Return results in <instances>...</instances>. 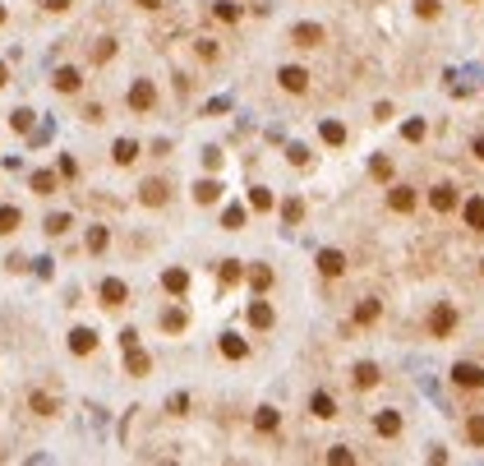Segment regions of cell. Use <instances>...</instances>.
<instances>
[{"label":"cell","instance_id":"6da1fadb","mask_svg":"<svg viewBox=\"0 0 484 466\" xmlns=\"http://www.w3.org/2000/svg\"><path fill=\"white\" fill-rule=\"evenodd\" d=\"M452 383L466 388V392H475V388H484V369L475 365V360H457V365H452Z\"/></svg>","mask_w":484,"mask_h":466},{"label":"cell","instance_id":"7a4b0ae2","mask_svg":"<svg viewBox=\"0 0 484 466\" xmlns=\"http://www.w3.org/2000/svg\"><path fill=\"white\" fill-rule=\"evenodd\" d=\"M157 107V88H153V78H134V88H130V111H153Z\"/></svg>","mask_w":484,"mask_h":466},{"label":"cell","instance_id":"3957f363","mask_svg":"<svg viewBox=\"0 0 484 466\" xmlns=\"http://www.w3.org/2000/svg\"><path fill=\"white\" fill-rule=\"evenodd\" d=\"M452 328H457V310H452V305H434V314H429V337H452Z\"/></svg>","mask_w":484,"mask_h":466},{"label":"cell","instance_id":"277c9868","mask_svg":"<svg viewBox=\"0 0 484 466\" xmlns=\"http://www.w3.org/2000/svg\"><path fill=\"white\" fill-rule=\"evenodd\" d=\"M277 83L286 92H305L309 88V69H300V65H282L277 69Z\"/></svg>","mask_w":484,"mask_h":466},{"label":"cell","instance_id":"5b68a950","mask_svg":"<svg viewBox=\"0 0 484 466\" xmlns=\"http://www.w3.org/2000/svg\"><path fill=\"white\" fill-rule=\"evenodd\" d=\"M429 208H434V212H452V208H457V185H448V180H443V185H434V189H429Z\"/></svg>","mask_w":484,"mask_h":466},{"label":"cell","instance_id":"8992f818","mask_svg":"<svg viewBox=\"0 0 484 466\" xmlns=\"http://www.w3.org/2000/svg\"><path fill=\"white\" fill-rule=\"evenodd\" d=\"M387 208H392V212H410V208H415V189H410V185H392V189H387Z\"/></svg>","mask_w":484,"mask_h":466},{"label":"cell","instance_id":"52a82bcc","mask_svg":"<svg viewBox=\"0 0 484 466\" xmlns=\"http://www.w3.org/2000/svg\"><path fill=\"white\" fill-rule=\"evenodd\" d=\"M319 273H323V277H341V273H346V254H341V249H323V254H319Z\"/></svg>","mask_w":484,"mask_h":466},{"label":"cell","instance_id":"ba28073f","mask_svg":"<svg viewBox=\"0 0 484 466\" xmlns=\"http://www.w3.org/2000/svg\"><path fill=\"white\" fill-rule=\"evenodd\" d=\"M291 42H296V46H319L323 28H319V23H296V28H291Z\"/></svg>","mask_w":484,"mask_h":466},{"label":"cell","instance_id":"9c48e42d","mask_svg":"<svg viewBox=\"0 0 484 466\" xmlns=\"http://www.w3.org/2000/svg\"><path fill=\"white\" fill-rule=\"evenodd\" d=\"M139 199L148 203V208H162L166 199H171V189H166V180H144V194Z\"/></svg>","mask_w":484,"mask_h":466},{"label":"cell","instance_id":"30bf717a","mask_svg":"<svg viewBox=\"0 0 484 466\" xmlns=\"http://www.w3.org/2000/svg\"><path fill=\"white\" fill-rule=\"evenodd\" d=\"M277 425H282V411H277V406H258V411H254V430H258V434H277Z\"/></svg>","mask_w":484,"mask_h":466},{"label":"cell","instance_id":"8fae6325","mask_svg":"<svg viewBox=\"0 0 484 466\" xmlns=\"http://www.w3.org/2000/svg\"><path fill=\"white\" fill-rule=\"evenodd\" d=\"M130 300V287H125L120 277H106L102 282V305H125Z\"/></svg>","mask_w":484,"mask_h":466},{"label":"cell","instance_id":"7c38bea8","mask_svg":"<svg viewBox=\"0 0 484 466\" xmlns=\"http://www.w3.org/2000/svg\"><path fill=\"white\" fill-rule=\"evenodd\" d=\"M272 319H277V314H272V305H268V300H254V305H249V323L258 328V333H268V328H272Z\"/></svg>","mask_w":484,"mask_h":466},{"label":"cell","instance_id":"4fadbf2b","mask_svg":"<svg viewBox=\"0 0 484 466\" xmlns=\"http://www.w3.org/2000/svg\"><path fill=\"white\" fill-rule=\"evenodd\" d=\"M125 369H130L134 378H144L148 369H153V360H148V355L139 351V346H125Z\"/></svg>","mask_w":484,"mask_h":466},{"label":"cell","instance_id":"5bb4252c","mask_svg":"<svg viewBox=\"0 0 484 466\" xmlns=\"http://www.w3.org/2000/svg\"><path fill=\"white\" fill-rule=\"evenodd\" d=\"M462 222L471 226V231H484V199L475 194V199H466V208H462Z\"/></svg>","mask_w":484,"mask_h":466},{"label":"cell","instance_id":"9a60e30c","mask_svg":"<svg viewBox=\"0 0 484 466\" xmlns=\"http://www.w3.org/2000/svg\"><path fill=\"white\" fill-rule=\"evenodd\" d=\"M162 287L171 291V296H185V291H189V273H185V268H166V273H162Z\"/></svg>","mask_w":484,"mask_h":466},{"label":"cell","instance_id":"2e32d148","mask_svg":"<svg viewBox=\"0 0 484 466\" xmlns=\"http://www.w3.org/2000/svg\"><path fill=\"white\" fill-rule=\"evenodd\" d=\"M92 346H97V333H92V328H74V333H69V351L74 355H88Z\"/></svg>","mask_w":484,"mask_h":466},{"label":"cell","instance_id":"e0dca14e","mask_svg":"<svg viewBox=\"0 0 484 466\" xmlns=\"http://www.w3.org/2000/svg\"><path fill=\"white\" fill-rule=\"evenodd\" d=\"M374 430L383 434V439H396V434H401V416H396V411H378V416H374Z\"/></svg>","mask_w":484,"mask_h":466},{"label":"cell","instance_id":"ac0fdd59","mask_svg":"<svg viewBox=\"0 0 484 466\" xmlns=\"http://www.w3.org/2000/svg\"><path fill=\"white\" fill-rule=\"evenodd\" d=\"M351 374H355V388H374L378 378H383V374H378V365H374V360H360V365H355Z\"/></svg>","mask_w":484,"mask_h":466},{"label":"cell","instance_id":"d6986e66","mask_svg":"<svg viewBox=\"0 0 484 466\" xmlns=\"http://www.w3.org/2000/svg\"><path fill=\"white\" fill-rule=\"evenodd\" d=\"M378 314H383V305H378L374 296L355 305V323H360V328H369V323H378Z\"/></svg>","mask_w":484,"mask_h":466},{"label":"cell","instance_id":"ffe728a7","mask_svg":"<svg viewBox=\"0 0 484 466\" xmlns=\"http://www.w3.org/2000/svg\"><path fill=\"white\" fill-rule=\"evenodd\" d=\"M111 157H116V167H130L134 157H139V144H134V139H116V148H111Z\"/></svg>","mask_w":484,"mask_h":466},{"label":"cell","instance_id":"44dd1931","mask_svg":"<svg viewBox=\"0 0 484 466\" xmlns=\"http://www.w3.org/2000/svg\"><path fill=\"white\" fill-rule=\"evenodd\" d=\"M309 411H314L319 420H332V416H337V402H332L328 392H314V397H309Z\"/></svg>","mask_w":484,"mask_h":466},{"label":"cell","instance_id":"7402d4cb","mask_svg":"<svg viewBox=\"0 0 484 466\" xmlns=\"http://www.w3.org/2000/svg\"><path fill=\"white\" fill-rule=\"evenodd\" d=\"M221 355H226V360H244V355H249V346H244V337L226 333V337H221Z\"/></svg>","mask_w":484,"mask_h":466},{"label":"cell","instance_id":"603a6c76","mask_svg":"<svg viewBox=\"0 0 484 466\" xmlns=\"http://www.w3.org/2000/svg\"><path fill=\"white\" fill-rule=\"evenodd\" d=\"M60 92H78V69L74 65H65V69H55V78H51Z\"/></svg>","mask_w":484,"mask_h":466},{"label":"cell","instance_id":"cb8c5ba5","mask_svg":"<svg viewBox=\"0 0 484 466\" xmlns=\"http://www.w3.org/2000/svg\"><path fill=\"white\" fill-rule=\"evenodd\" d=\"M217 199H221L217 180H198V185H194V203H217Z\"/></svg>","mask_w":484,"mask_h":466},{"label":"cell","instance_id":"d4e9b609","mask_svg":"<svg viewBox=\"0 0 484 466\" xmlns=\"http://www.w3.org/2000/svg\"><path fill=\"white\" fill-rule=\"evenodd\" d=\"M212 19H217V23H235V19H240V5H235V0H217V5H212Z\"/></svg>","mask_w":484,"mask_h":466},{"label":"cell","instance_id":"484cf974","mask_svg":"<svg viewBox=\"0 0 484 466\" xmlns=\"http://www.w3.org/2000/svg\"><path fill=\"white\" fill-rule=\"evenodd\" d=\"M249 208H254V212H272V189L254 185V189H249Z\"/></svg>","mask_w":484,"mask_h":466},{"label":"cell","instance_id":"4316f807","mask_svg":"<svg viewBox=\"0 0 484 466\" xmlns=\"http://www.w3.org/2000/svg\"><path fill=\"white\" fill-rule=\"evenodd\" d=\"M185 323H189L185 310H166L162 314V333H185Z\"/></svg>","mask_w":484,"mask_h":466},{"label":"cell","instance_id":"83f0119b","mask_svg":"<svg viewBox=\"0 0 484 466\" xmlns=\"http://www.w3.org/2000/svg\"><path fill=\"white\" fill-rule=\"evenodd\" d=\"M323 144H332V148H341L346 144V125H337V121H323Z\"/></svg>","mask_w":484,"mask_h":466},{"label":"cell","instance_id":"f1b7e54d","mask_svg":"<svg viewBox=\"0 0 484 466\" xmlns=\"http://www.w3.org/2000/svg\"><path fill=\"white\" fill-rule=\"evenodd\" d=\"M19 222H23V212H19V208H10V203H5V208H0V235H10V231H19Z\"/></svg>","mask_w":484,"mask_h":466},{"label":"cell","instance_id":"f546056e","mask_svg":"<svg viewBox=\"0 0 484 466\" xmlns=\"http://www.w3.org/2000/svg\"><path fill=\"white\" fill-rule=\"evenodd\" d=\"M240 226H244V208H240V203H231V208L221 212V231H240Z\"/></svg>","mask_w":484,"mask_h":466},{"label":"cell","instance_id":"4dcf8cb0","mask_svg":"<svg viewBox=\"0 0 484 466\" xmlns=\"http://www.w3.org/2000/svg\"><path fill=\"white\" fill-rule=\"evenodd\" d=\"M217 277H221V287H231V282H240L244 273H240V263H235V259H221V268H217Z\"/></svg>","mask_w":484,"mask_h":466},{"label":"cell","instance_id":"1f68e13d","mask_svg":"<svg viewBox=\"0 0 484 466\" xmlns=\"http://www.w3.org/2000/svg\"><path fill=\"white\" fill-rule=\"evenodd\" d=\"M466 439H471L475 448H484V416H471V420H466Z\"/></svg>","mask_w":484,"mask_h":466},{"label":"cell","instance_id":"d6a6232c","mask_svg":"<svg viewBox=\"0 0 484 466\" xmlns=\"http://www.w3.org/2000/svg\"><path fill=\"white\" fill-rule=\"evenodd\" d=\"M249 282H254V291L263 296V291L272 287V268H263V263H258V268H254V273H249Z\"/></svg>","mask_w":484,"mask_h":466},{"label":"cell","instance_id":"836d02e7","mask_svg":"<svg viewBox=\"0 0 484 466\" xmlns=\"http://www.w3.org/2000/svg\"><path fill=\"white\" fill-rule=\"evenodd\" d=\"M51 189H55L51 171H33V194H51Z\"/></svg>","mask_w":484,"mask_h":466},{"label":"cell","instance_id":"e575fe53","mask_svg":"<svg viewBox=\"0 0 484 466\" xmlns=\"http://www.w3.org/2000/svg\"><path fill=\"white\" fill-rule=\"evenodd\" d=\"M369 176H374V180H392V162H387V157H374V162H369Z\"/></svg>","mask_w":484,"mask_h":466},{"label":"cell","instance_id":"d590c367","mask_svg":"<svg viewBox=\"0 0 484 466\" xmlns=\"http://www.w3.org/2000/svg\"><path fill=\"white\" fill-rule=\"evenodd\" d=\"M282 217H286V222L296 226L300 217H305V203H300V199H286V203H282Z\"/></svg>","mask_w":484,"mask_h":466},{"label":"cell","instance_id":"8d00e7d4","mask_svg":"<svg viewBox=\"0 0 484 466\" xmlns=\"http://www.w3.org/2000/svg\"><path fill=\"white\" fill-rule=\"evenodd\" d=\"M106 240H111L106 226H92V231H88V249H92V254H102V249H106Z\"/></svg>","mask_w":484,"mask_h":466},{"label":"cell","instance_id":"74e56055","mask_svg":"<svg viewBox=\"0 0 484 466\" xmlns=\"http://www.w3.org/2000/svg\"><path fill=\"white\" fill-rule=\"evenodd\" d=\"M415 14H420V19H438L443 5H438V0H415Z\"/></svg>","mask_w":484,"mask_h":466},{"label":"cell","instance_id":"f35d334b","mask_svg":"<svg viewBox=\"0 0 484 466\" xmlns=\"http://www.w3.org/2000/svg\"><path fill=\"white\" fill-rule=\"evenodd\" d=\"M28 402H33V411H37V416H51V411H55V397H46V392H33Z\"/></svg>","mask_w":484,"mask_h":466},{"label":"cell","instance_id":"ab89813d","mask_svg":"<svg viewBox=\"0 0 484 466\" xmlns=\"http://www.w3.org/2000/svg\"><path fill=\"white\" fill-rule=\"evenodd\" d=\"M286 157H291V167H305V162H309V148H305V144H291Z\"/></svg>","mask_w":484,"mask_h":466},{"label":"cell","instance_id":"60d3db41","mask_svg":"<svg viewBox=\"0 0 484 466\" xmlns=\"http://www.w3.org/2000/svg\"><path fill=\"white\" fill-rule=\"evenodd\" d=\"M328 462H332V466H351V462H355V453H351V448H332Z\"/></svg>","mask_w":484,"mask_h":466},{"label":"cell","instance_id":"b9f144b4","mask_svg":"<svg viewBox=\"0 0 484 466\" xmlns=\"http://www.w3.org/2000/svg\"><path fill=\"white\" fill-rule=\"evenodd\" d=\"M46 231H51V235L69 231V217H65V212H55V217H46Z\"/></svg>","mask_w":484,"mask_h":466},{"label":"cell","instance_id":"7bdbcfd3","mask_svg":"<svg viewBox=\"0 0 484 466\" xmlns=\"http://www.w3.org/2000/svg\"><path fill=\"white\" fill-rule=\"evenodd\" d=\"M410 139V144H420V139H424V121H406V130H401Z\"/></svg>","mask_w":484,"mask_h":466},{"label":"cell","instance_id":"ee69618b","mask_svg":"<svg viewBox=\"0 0 484 466\" xmlns=\"http://www.w3.org/2000/svg\"><path fill=\"white\" fill-rule=\"evenodd\" d=\"M198 56H203V60H217V46H212L208 37H198Z\"/></svg>","mask_w":484,"mask_h":466},{"label":"cell","instance_id":"f6af8a7d","mask_svg":"<svg viewBox=\"0 0 484 466\" xmlns=\"http://www.w3.org/2000/svg\"><path fill=\"white\" fill-rule=\"evenodd\" d=\"M10 121H14V130H28V125H33V111H14Z\"/></svg>","mask_w":484,"mask_h":466},{"label":"cell","instance_id":"bcb514c9","mask_svg":"<svg viewBox=\"0 0 484 466\" xmlns=\"http://www.w3.org/2000/svg\"><path fill=\"white\" fill-rule=\"evenodd\" d=\"M475 157H480V162H484V134H480V139H475Z\"/></svg>","mask_w":484,"mask_h":466},{"label":"cell","instance_id":"7dc6e473","mask_svg":"<svg viewBox=\"0 0 484 466\" xmlns=\"http://www.w3.org/2000/svg\"><path fill=\"white\" fill-rule=\"evenodd\" d=\"M139 5H144V10H162V0H139Z\"/></svg>","mask_w":484,"mask_h":466},{"label":"cell","instance_id":"c3c4849f","mask_svg":"<svg viewBox=\"0 0 484 466\" xmlns=\"http://www.w3.org/2000/svg\"><path fill=\"white\" fill-rule=\"evenodd\" d=\"M51 10H69V0H51Z\"/></svg>","mask_w":484,"mask_h":466},{"label":"cell","instance_id":"681fc988","mask_svg":"<svg viewBox=\"0 0 484 466\" xmlns=\"http://www.w3.org/2000/svg\"><path fill=\"white\" fill-rule=\"evenodd\" d=\"M0 23H5V5H0Z\"/></svg>","mask_w":484,"mask_h":466},{"label":"cell","instance_id":"f907efd6","mask_svg":"<svg viewBox=\"0 0 484 466\" xmlns=\"http://www.w3.org/2000/svg\"><path fill=\"white\" fill-rule=\"evenodd\" d=\"M0 83H5V65H0Z\"/></svg>","mask_w":484,"mask_h":466},{"label":"cell","instance_id":"816d5d0a","mask_svg":"<svg viewBox=\"0 0 484 466\" xmlns=\"http://www.w3.org/2000/svg\"><path fill=\"white\" fill-rule=\"evenodd\" d=\"M471 5H475V0H471Z\"/></svg>","mask_w":484,"mask_h":466}]
</instances>
